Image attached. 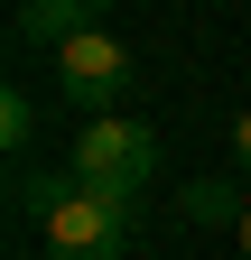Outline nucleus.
Returning <instances> with one entry per match:
<instances>
[{
	"instance_id": "1",
	"label": "nucleus",
	"mask_w": 251,
	"mask_h": 260,
	"mask_svg": "<svg viewBox=\"0 0 251 260\" xmlns=\"http://www.w3.org/2000/svg\"><path fill=\"white\" fill-rule=\"evenodd\" d=\"M131 195H103V186H66L56 205L38 214V242H47V260H131Z\"/></svg>"
},
{
	"instance_id": "2",
	"label": "nucleus",
	"mask_w": 251,
	"mask_h": 260,
	"mask_svg": "<svg viewBox=\"0 0 251 260\" xmlns=\"http://www.w3.org/2000/svg\"><path fill=\"white\" fill-rule=\"evenodd\" d=\"M66 168L84 177V186H103V195H140L149 177H159V130L149 121H84V140L66 149Z\"/></svg>"
},
{
	"instance_id": "3",
	"label": "nucleus",
	"mask_w": 251,
	"mask_h": 260,
	"mask_svg": "<svg viewBox=\"0 0 251 260\" xmlns=\"http://www.w3.org/2000/svg\"><path fill=\"white\" fill-rule=\"evenodd\" d=\"M131 84V47L112 38V28H84V38H66L56 47V93H66L75 112H93L103 121V103Z\"/></svg>"
},
{
	"instance_id": "4",
	"label": "nucleus",
	"mask_w": 251,
	"mask_h": 260,
	"mask_svg": "<svg viewBox=\"0 0 251 260\" xmlns=\"http://www.w3.org/2000/svg\"><path fill=\"white\" fill-rule=\"evenodd\" d=\"M103 19V0H19V38L28 47H66Z\"/></svg>"
},
{
	"instance_id": "5",
	"label": "nucleus",
	"mask_w": 251,
	"mask_h": 260,
	"mask_svg": "<svg viewBox=\"0 0 251 260\" xmlns=\"http://www.w3.org/2000/svg\"><path fill=\"white\" fill-rule=\"evenodd\" d=\"M186 223H196V233H242V195H233V177H196V186H186V205H177Z\"/></svg>"
},
{
	"instance_id": "6",
	"label": "nucleus",
	"mask_w": 251,
	"mask_h": 260,
	"mask_svg": "<svg viewBox=\"0 0 251 260\" xmlns=\"http://www.w3.org/2000/svg\"><path fill=\"white\" fill-rule=\"evenodd\" d=\"M0 140H10V149H28V140H38V103H28L19 84L0 93Z\"/></svg>"
},
{
	"instance_id": "7",
	"label": "nucleus",
	"mask_w": 251,
	"mask_h": 260,
	"mask_svg": "<svg viewBox=\"0 0 251 260\" xmlns=\"http://www.w3.org/2000/svg\"><path fill=\"white\" fill-rule=\"evenodd\" d=\"M233 158H242V177H251V112L233 121Z\"/></svg>"
},
{
	"instance_id": "8",
	"label": "nucleus",
	"mask_w": 251,
	"mask_h": 260,
	"mask_svg": "<svg viewBox=\"0 0 251 260\" xmlns=\"http://www.w3.org/2000/svg\"><path fill=\"white\" fill-rule=\"evenodd\" d=\"M233 242H242V251H251V214H242V233H233Z\"/></svg>"
}]
</instances>
